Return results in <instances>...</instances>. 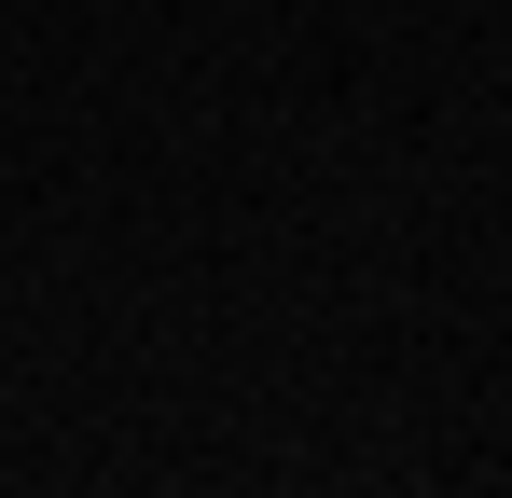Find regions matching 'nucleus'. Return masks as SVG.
Listing matches in <instances>:
<instances>
[]
</instances>
